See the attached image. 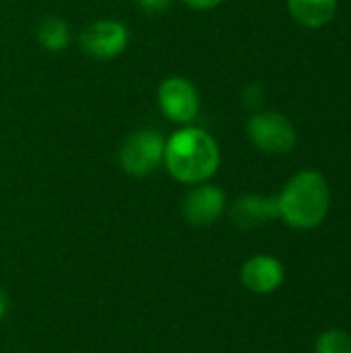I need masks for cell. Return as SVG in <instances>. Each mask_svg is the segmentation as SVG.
<instances>
[{
	"label": "cell",
	"mask_w": 351,
	"mask_h": 353,
	"mask_svg": "<svg viewBox=\"0 0 351 353\" xmlns=\"http://www.w3.org/2000/svg\"><path fill=\"white\" fill-rule=\"evenodd\" d=\"M182 2L194 10H211V8H217L219 4H223L225 0H182Z\"/></svg>",
	"instance_id": "obj_15"
},
{
	"label": "cell",
	"mask_w": 351,
	"mask_h": 353,
	"mask_svg": "<svg viewBox=\"0 0 351 353\" xmlns=\"http://www.w3.org/2000/svg\"><path fill=\"white\" fill-rule=\"evenodd\" d=\"M72 33L66 19L58 14H43L35 25V41L50 54H60L70 46Z\"/></svg>",
	"instance_id": "obj_11"
},
{
	"label": "cell",
	"mask_w": 351,
	"mask_h": 353,
	"mask_svg": "<svg viewBox=\"0 0 351 353\" xmlns=\"http://www.w3.org/2000/svg\"><path fill=\"white\" fill-rule=\"evenodd\" d=\"M244 103L246 105H250V108H257L259 103H261V97H263V89L259 87V85H252V87H248L246 91H244Z\"/></svg>",
	"instance_id": "obj_14"
},
{
	"label": "cell",
	"mask_w": 351,
	"mask_h": 353,
	"mask_svg": "<svg viewBox=\"0 0 351 353\" xmlns=\"http://www.w3.org/2000/svg\"><path fill=\"white\" fill-rule=\"evenodd\" d=\"M157 105L170 122L178 126H188L199 118L201 93L190 79L182 74H172L166 77L157 87Z\"/></svg>",
	"instance_id": "obj_6"
},
{
	"label": "cell",
	"mask_w": 351,
	"mask_h": 353,
	"mask_svg": "<svg viewBox=\"0 0 351 353\" xmlns=\"http://www.w3.org/2000/svg\"><path fill=\"white\" fill-rule=\"evenodd\" d=\"M8 306H10V302H8V296H6V292L0 288V321L6 316V312H8Z\"/></svg>",
	"instance_id": "obj_16"
},
{
	"label": "cell",
	"mask_w": 351,
	"mask_h": 353,
	"mask_svg": "<svg viewBox=\"0 0 351 353\" xmlns=\"http://www.w3.org/2000/svg\"><path fill=\"white\" fill-rule=\"evenodd\" d=\"M240 279L248 292L259 294V296H267V294H273L281 288V283L285 279V269L275 256L257 254V256H250L242 265Z\"/></svg>",
	"instance_id": "obj_8"
},
{
	"label": "cell",
	"mask_w": 351,
	"mask_h": 353,
	"mask_svg": "<svg viewBox=\"0 0 351 353\" xmlns=\"http://www.w3.org/2000/svg\"><path fill=\"white\" fill-rule=\"evenodd\" d=\"M228 199L225 192L211 184L201 182L190 186V190L182 199V217L194 228H209L225 213Z\"/></svg>",
	"instance_id": "obj_7"
},
{
	"label": "cell",
	"mask_w": 351,
	"mask_h": 353,
	"mask_svg": "<svg viewBox=\"0 0 351 353\" xmlns=\"http://www.w3.org/2000/svg\"><path fill=\"white\" fill-rule=\"evenodd\" d=\"M279 217L277 196L242 194L230 207V219L238 230H257Z\"/></svg>",
	"instance_id": "obj_9"
},
{
	"label": "cell",
	"mask_w": 351,
	"mask_h": 353,
	"mask_svg": "<svg viewBox=\"0 0 351 353\" xmlns=\"http://www.w3.org/2000/svg\"><path fill=\"white\" fill-rule=\"evenodd\" d=\"M221 163L219 143L201 126H180L166 139L163 168L168 174L186 186L209 182Z\"/></svg>",
	"instance_id": "obj_1"
},
{
	"label": "cell",
	"mask_w": 351,
	"mask_h": 353,
	"mask_svg": "<svg viewBox=\"0 0 351 353\" xmlns=\"http://www.w3.org/2000/svg\"><path fill=\"white\" fill-rule=\"evenodd\" d=\"M166 137L157 128H139L130 132L118 151V163L124 174L145 178L163 165Z\"/></svg>",
	"instance_id": "obj_3"
},
{
	"label": "cell",
	"mask_w": 351,
	"mask_h": 353,
	"mask_svg": "<svg viewBox=\"0 0 351 353\" xmlns=\"http://www.w3.org/2000/svg\"><path fill=\"white\" fill-rule=\"evenodd\" d=\"M176 0H134V4L147 14H163L174 6Z\"/></svg>",
	"instance_id": "obj_13"
},
{
	"label": "cell",
	"mask_w": 351,
	"mask_h": 353,
	"mask_svg": "<svg viewBox=\"0 0 351 353\" xmlns=\"http://www.w3.org/2000/svg\"><path fill=\"white\" fill-rule=\"evenodd\" d=\"M288 10L302 27L321 29L333 21L337 12V0H288Z\"/></svg>",
	"instance_id": "obj_10"
},
{
	"label": "cell",
	"mask_w": 351,
	"mask_h": 353,
	"mask_svg": "<svg viewBox=\"0 0 351 353\" xmlns=\"http://www.w3.org/2000/svg\"><path fill=\"white\" fill-rule=\"evenodd\" d=\"M77 43L81 52L93 60H114L126 52L130 43V31L122 21L101 17L81 29Z\"/></svg>",
	"instance_id": "obj_5"
},
{
	"label": "cell",
	"mask_w": 351,
	"mask_h": 353,
	"mask_svg": "<svg viewBox=\"0 0 351 353\" xmlns=\"http://www.w3.org/2000/svg\"><path fill=\"white\" fill-rule=\"evenodd\" d=\"M314 353H351V335L339 329L325 331L317 339Z\"/></svg>",
	"instance_id": "obj_12"
},
{
	"label": "cell",
	"mask_w": 351,
	"mask_h": 353,
	"mask_svg": "<svg viewBox=\"0 0 351 353\" xmlns=\"http://www.w3.org/2000/svg\"><path fill=\"white\" fill-rule=\"evenodd\" d=\"M279 219L296 230L319 228L331 207V190L327 178L317 170H302L288 180L277 194Z\"/></svg>",
	"instance_id": "obj_2"
},
{
	"label": "cell",
	"mask_w": 351,
	"mask_h": 353,
	"mask_svg": "<svg viewBox=\"0 0 351 353\" xmlns=\"http://www.w3.org/2000/svg\"><path fill=\"white\" fill-rule=\"evenodd\" d=\"M250 143L267 155H285L296 147V126L288 116L273 110H257L246 122Z\"/></svg>",
	"instance_id": "obj_4"
}]
</instances>
